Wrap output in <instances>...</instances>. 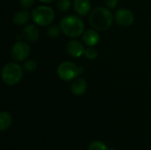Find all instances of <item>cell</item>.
<instances>
[{
    "instance_id": "obj_1",
    "label": "cell",
    "mask_w": 151,
    "mask_h": 150,
    "mask_svg": "<svg viewBox=\"0 0 151 150\" xmlns=\"http://www.w3.org/2000/svg\"><path fill=\"white\" fill-rule=\"evenodd\" d=\"M113 22V14L108 8L97 7L92 11L89 16V24L98 31L107 30Z\"/></svg>"
},
{
    "instance_id": "obj_2",
    "label": "cell",
    "mask_w": 151,
    "mask_h": 150,
    "mask_svg": "<svg viewBox=\"0 0 151 150\" xmlns=\"http://www.w3.org/2000/svg\"><path fill=\"white\" fill-rule=\"evenodd\" d=\"M59 27L61 31L70 38H77L82 35L85 28L82 19L75 15L65 16L60 20Z\"/></svg>"
},
{
    "instance_id": "obj_3",
    "label": "cell",
    "mask_w": 151,
    "mask_h": 150,
    "mask_svg": "<svg viewBox=\"0 0 151 150\" xmlns=\"http://www.w3.org/2000/svg\"><path fill=\"white\" fill-rule=\"evenodd\" d=\"M23 76V68L14 62L7 63L4 65L1 72L2 80L8 86H14L18 84Z\"/></svg>"
},
{
    "instance_id": "obj_4",
    "label": "cell",
    "mask_w": 151,
    "mask_h": 150,
    "mask_svg": "<svg viewBox=\"0 0 151 150\" xmlns=\"http://www.w3.org/2000/svg\"><path fill=\"white\" fill-rule=\"evenodd\" d=\"M34 22L41 27L49 26L55 19V11L47 5H40L35 8L31 13Z\"/></svg>"
},
{
    "instance_id": "obj_5",
    "label": "cell",
    "mask_w": 151,
    "mask_h": 150,
    "mask_svg": "<svg viewBox=\"0 0 151 150\" xmlns=\"http://www.w3.org/2000/svg\"><path fill=\"white\" fill-rule=\"evenodd\" d=\"M58 77L64 81H71L76 79L80 72V67L71 61H65L59 64L57 69Z\"/></svg>"
},
{
    "instance_id": "obj_6",
    "label": "cell",
    "mask_w": 151,
    "mask_h": 150,
    "mask_svg": "<svg viewBox=\"0 0 151 150\" xmlns=\"http://www.w3.org/2000/svg\"><path fill=\"white\" fill-rule=\"evenodd\" d=\"M12 57L17 62L25 61L30 54L29 45L22 41H19L13 44L12 48Z\"/></svg>"
},
{
    "instance_id": "obj_7",
    "label": "cell",
    "mask_w": 151,
    "mask_h": 150,
    "mask_svg": "<svg viewBox=\"0 0 151 150\" xmlns=\"http://www.w3.org/2000/svg\"><path fill=\"white\" fill-rule=\"evenodd\" d=\"M115 21L121 27H129L134 21V15L128 9H119L114 14Z\"/></svg>"
},
{
    "instance_id": "obj_8",
    "label": "cell",
    "mask_w": 151,
    "mask_h": 150,
    "mask_svg": "<svg viewBox=\"0 0 151 150\" xmlns=\"http://www.w3.org/2000/svg\"><path fill=\"white\" fill-rule=\"evenodd\" d=\"M85 48L83 44L77 40H71L68 42L66 50L73 57H81L85 53Z\"/></svg>"
},
{
    "instance_id": "obj_9",
    "label": "cell",
    "mask_w": 151,
    "mask_h": 150,
    "mask_svg": "<svg viewBox=\"0 0 151 150\" xmlns=\"http://www.w3.org/2000/svg\"><path fill=\"white\" fill-rule=\"evenodd\" d=\"M99 40L100 36L96 29H88L82 34V41L88 47L96 46L98 43Z\"/></svg>"
},
{
    "instance_id": "obj_10",
    "label": "cell",
    "mask_w": 151,
    "mask_h": 150,
    "mask_svg": "<svg viewBox=\"0 0 151 150\" xmlns=\"http://www.w3.org/2000/svg\"><path fill=\"white\" fill-rule=\"evenodd\" d=\"M22 35L27 41H28L30 42H35L39 38V30L35 27V25L28 24L23 28Z\"/></svg>"
},
{
    "instance_id": "obj_11",
    "label": "cell",
    "mask_w": 151,
    "mask_h": 150,
    "mask_svg": "<svg viewBox=\"0 0 151 150\" xmlns=\"http://www.w3.org/2000/svg\"><path fill=\"white\" fill-rule=\"evenodd\" d=\"M73 9L81 16H85L91 10V3L89 0H73Z\"/></svg>"
},
{
    "instance_id": "obj_12",
    "label": "cell",
    "mask_w": 151,
    "mask_h": 150,
    "mask_svg": "<svg viewBox=\"0 0 151 150\" xmlns=\"http://www.w3.org/2000/svg\"><path fill=\"white\" fill-rule=\"evenodd\" d=\"M88 88V83L84 78L76 79L71 85V91L74 95H82Z\"/></svg>"
},
{
    "instance_id": "obj_13",
    "label": "cell",
    "mask_w": 151,
    "mask_h": 150,
    "mask_svg": "<svg viewBox=\"0 0 151 150\" xmlns=\"http://www.w3.org/2000/svg\"><path fill=\"white\" fill-rule=\"evenodd\" d=\"M29 18H30V13L28 11L20 10L14 14L12 20L14 24L18 26H22V25H25L29 20Z\"/></svg>"
},
{
    "instance_id": "obj_14",
    "label": "cell",
    "mask_w": 151,
    "mask_h": 150,
    "mask_svg": "<svg viewBox=\"0 0 151 150\" xmlns=\"http://www.w3.org/2000/svg\"><path fill=\"white\" fill-rule=\"evenodd\" d=\"M0 120H1L0 121V129H1V131L7 130L11 126L12 122L11 115L6 111H2L0 113Z\"/></svg>"
},
{
    "instance_id": "obj_15",
    "label": "cell",
    "mask_w": 151,
    "mask_h": 150,
    "mask_svg": "<svg viewBox=\"0 0 151 150\" xmlns=\"http://www.w3.org/2000/svg\"><path fill=\"white\" fill-rule=\"evenodd\" d=\"M60 32H61V28H60V27H58L57 25L50 26L48 27V29H47V34L50 38H57V37H58L59 34H60Z\"/></svg>"
},
{
    "instance_id": "obj_16",
    "label": "cell",
    "mask_w": 151,
    "mask_h": 150,
    "mask_svg": "<svg viewBox=\"0 0 151 150\" xmlns=\"http://www.w3.org/2000/svg\"><path fill=\"white\" fill-rule=\"evenodd\" d=\"M37 64L35 60L28 59L23 64V70L27 72H33L36 70Z\"/></svg>"
},
{
    "instance_id": "obj_17",
    "label": "cell",
    "mask_w": 151,
    "mask_h": 150,
    "mask_svg": "<svg viewBox=\"0 0 151 150\" xmlns=\"http://www.w3.org/2000/svg\"><path fill=\"white\" fill-rule=\"evenodd\" d=\"M57 5L60 11L65 12V11H69V9L71 7V0H58Z\"/></svg>"
},
{
    "instance_id": "obj_18",
    "label": "cell",
    "mask_w": 151,
    "mask_h": 150,
    "mask_svg": "<svg viewBox=\"0 0 151 150\" xmlns=\"http://www.w3.org/2000/svg\"><path fill=\"white\" fill-rule=\"evenodd\" d=\"M88 150H109V149L104 142L96 141L89 144Z\"/></svg>"
},
{
    "instance_id": "obj_19",
    "label": "cell",
    "mask_w": 151,
    "mask_h": 150,
    "mask_svg": "<svg viewBox=\"0 0 151 150\" xmlns=\"http://www.w3.org/2000/svg\"><path fill=\"white\" fill-rule=\"evenodd\" d=\"M85 57L88 58V59H90V60H93V59H96L98 56V51L93 48V47H88V49L85 50V53H84Z\"/></svg>"
},
{
    "instance_id": "obj_20",
    "label": "cell",
    "mask_w": 151,
    "mask_h": 150,
    "mask_svg": "<svg viewBox=\"0 0 151 150\" xmlns=\"http://www.w3.org/2000/svg\"><path fill=\"white\" fill-rule=\"evenodd\" d=\"M104 4L110 9H114L119 4V0H104Z\"/></svg>"
},
{
    "instance_id": "obj_21",
    "label": "cell",
    "mask_w": 151,
    "mask_h": 150,
    "mask_svg": "<svg viewBox=\"0 0 151 150\" xmlns=\"http://www.w3.org/2000/svg\"><path fill=\"white\" fill-rule=\"evenodd\" d=\"M35 3V0H19V4L23 8H30Z\"/></svg>"
},
{
    "instance_id": "obj_22",
    "label": "cell",
    "mask_w": 151,
    "mask_h": 150,
    "mask_svg": "<svg viewBox=\"0 0 151 150\" xmlns=\"http://www.w3.org/2000/svg\"><path fill=\"white\" fill-rule=\"evenodd\" d=\"M39 1L42 3H44V4H49V3H52L55 0H39Z\"/></svg>"
},
{
    "instance_id": "obj_23",
    "label": "cell",
    "mask_w": 151,
    "mask_h": 150,
    "mask_svg": "<svg viewBox=\"0 0 151 150\" xmlns=\"http://www.w3.org/2000/svg\"><path fill=\"white\" fill-rule=\"evenodd\" d=\"M109 150H115V149H109Z\"/></svg>"
}]
</instances>
